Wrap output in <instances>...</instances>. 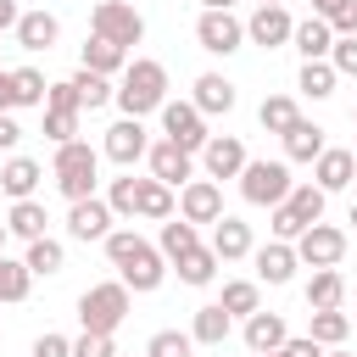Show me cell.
Wrapping results in <instances>:
<instances>
[{
	"label": "cell",
	"mask_w": 357,
	"mask_h": 357,
	"mask_svg": "<svg viewBox=\"0 0 357 357\" xmlns=\"http://www.w3.org/2000/svg\"><path fill=\"white\" fill-rule=\"evenodd\" d=\"M112 100H117L123 117L162 112V100H167V67H162V61H128V67H123V84L112 89Z\"/></svg>",
	"instance_id": "1"
},
{
	"label": "cell",
	"mask_w": 357,
	"mask_h": 357,
	"mask_svg": "<svg viewBox=\"0 0 357 357\" xmlns=\"http://www.w3.org/2000/svg\"><path fill=\"white\" fill-rule=\"evenodd\" d=\"M95 173H100V151L95 145H84V139L56 145V190L67 201H89L95 195Z\"/></svg>",
	"instance_id": "2"
},
{
	"label": "cell",
	"mask_w": 357,
	"mask_h": 357,
	"mask_svg": "<svg viewBox=\"0 0 357 357\" xmlns=\"http://www.w3.org/2000/svg\"><path fill=\"white\" fill-rule=\"evenodd\" d=\"M123 318H128V290H123V279L89 284V290L78 296V324H84V335H112Z\"/></svg>",
	"instance_id": "3"
},
{
	"label": "cell",
	"mask_w": 357,
	"mask_h": 357,
	"mask_svg": "<svg viewBox=\"0 0 357 357\" xmlns=\"http://www.w3.org/2000/svg\"><path fill=\"white\" fill-rule=\"evenodd\" d=\"M290 190H296V178H290L284 162H245L240 167V195L251 206H279Z\"/></svg>",
	"instance_id": "4"
},
{
	"label": "cell",
	"mask_w": 357,
	"mask_h": 357,
	"mask_svg": "<svg viewBox=\"0 0 357 357\" xmlns=\"http://www.w3.org/2000/svg\"><path fill=\"white\" fill-rule=\"evenodd\" d=\"M89 28H95V39H112V45H123V50L145 39V17H139L134 6H123V0H100L95 17H89Z\"/></svg>",
	"instance_id": "5"
},
{
	"label": "cell",
	"mask_w": 357,
	"mask_h": 357,
	"mask_svg": "<svg viewBox=\"0 0 357 357\" xmlns=\"http://www.w3.org/2000/svg\"><path fill=\"white\" fill-rule=\"evenodd\" d=\"M162 134H167L178 151H190V156L212 139V134H206V117H201L190 100H162Z\"/></svg>",
	"instance_id": "6"
},
{
	"label": "cell",
	"mask_w": 357,
	"mask_h": 357,
	"mask_svg": "<svg viewBox=\"0 0 357 357\" xmlns=\"http://www.w3.org/2000/svg\"><path fill=\"white\" fill-rule=\"evenodd\" d=\"M290 245H296V262H307V268H340V257H346V234L329 229V223L301 229Z\"/></svg>",
	"instance_id": "7"
},
{
	"label": "cell",
	"mask_w": 357,
	"mask_h": 357,
	"mask_svg": "<svg viewBox=\"0 0 357 357\" xmlns=\"http://www.w3.org/2000/svg\"><path fill=\"white\" fill-rule=\"evenodd\" d=\"M195 39H201V50H206V56H234V50L245 45V22H240V17H229V11H201Z\"/></svg>",
	"instance_id": "8"
},
{
	"label": "cell",
	"mask_w": 357,
	"mask_h": 357,
	"mask_svg": "<svg viewBox=\"0 0 357 357\" xmlns=\"http://www.w3.org/2000/svg\"><path fill=\"white\" fill-rule=\"evenodd\" d=\"M245 162H251V156H245V145H240L234 134H212V139L201 145V167H206L212 184H218V178H240Z\"/></svg>",
	"instance_id": "9"
},
{
	"label": "cell",
	"mask_w": 357,
	"mask_h": 357,
	"mask_svg": "<svg viewBox=\"0 0 357 357\" xmlns=\"http://www.w3.org/2000/svg\"><path fill=\"white\" fill-rule=\"evenodd\" d=\"M145 156H151V178H156V184H167V190H184V184L195 178V156H190V151H178L173 139L151 145Z\"/></svg>",
	"instance_id": "10"
},
{
	"label": "cell",
	"mask_w": 357,
	"mask_h": 357,
	"mask_svg": "<svg viewBox=\"0 0 357 357\" xmlns=\"http://www.w3.org/2000/svg\"><path fill=\"white\" fill-rule=\"evenodd\" d=\"M178 218H184V223H218V218H223V190H218L212 178H190V184L178 190Z\"/></svg>",
	"instance_id": "11"
},
{
	"label": "cell",
	"mask_w": 357,
	"mask_h": 357,
	"mask_svg": "<svg viewBox=\"0 0 357 357\" xmlns=\"http://www.w3.org/2000/svg\"><path fill=\"white\" fill-rule=\"evenodd\" d=\"M117 273H123V290H134V296H151V290L162 284V273H167V257H162L156 245H139L128 262H117Z\"/></svg>",
	"instance_id": "12"
},
{
	"label": "cell",
	"mask_w": 357,
	"mask_h": 357,
	"mask_svg": "<svg viewBox=\"0 0 357 357\" xmlns=\"http://www.w3.org/2000/svg\"><path fill=\"white\" fill-rule=\"evenodd\" d=\"M145 151H151V139H145V123H139V117H117V123L106 128V156H112L117 167H134Z\"/></svg>",
	"instance_id": "13"
},
{
	"label": "cell",
	"mask_w": 357,
	"mask_h": 357,
	"mask_svg": "<svg viewBox=\"0 0 357 357\" xmlns=\"http://www.w3.org/2000/svg\"><path fill=\"white\" fill-rule=\"evenodd\" d=\"M67 234L73 240H106L112 234V206L100 201V195H89V201H73V212H67Z\"/></svg>",
	"instance_id": "14"
},
{
	"label": "cell",
	"mask_w": 357,
	"mask_h": 357,
	"mask_svg": "<svg viewBox=\"0 0 357 357\" xmlns=\"http://www.w3.org/2000/svg\"><path fill=\"white\" fill-rule=\"evenodd\" d=\"M290 11L284 6H257L251 11V22H245V39L251 45H262V50H273V45H290Z\"/></svg>",
	"instance_id": "15"
},
{
	"label": "cell",
	"mask_w": 357,
	"mask_h": 357,
	"mask_svg": "<svg viewBox=\"0 0 357 357\" xmlns=\"http://www.w3.org/2000/svg\"><path fill=\"white\" fill-rule=\"evenodd\" d=\"M212 257L218 262H240V257H251V223H240V218H218L212 223Z\"/></svg>",
	"instance_id": "16"
},
{
	"label": "cell",
	"mask_w": 357,
	"mask_h": 357,
	"mask_svg": "<svg viewBox=\"0 0 357 357\" xmlns=\"http://www.w3.org/2000/svg\"><path fill=\"white\" fill-rule=\"evenodd\" d=\"M257 257V279L262 284H290L296 279V245H284V240H273V245H262V251H251Z\"/></svg>",
	"instance_id": "17"
},
{
	"label": "cell",
	"mask_w": 357,
	"mask_h": 357,
	"mask_svg": "<svg viewBox=\"0 0 357 357\" xmlns=\"http://www.w3.org/2000/svg\"><path fill=\"white\" fill-rule=\"evenodd\" d=\"M284 340H290V329H284L279 312H251V318H245V346H251V357H268V351H279Z\"/></svg>",
	"instance_id": "18"
},
{
	"label": "cell",
	"mask_w": 357,
	"mask_h": 357,
	"mask_svg": "<svg viewBox=\"0 0 357 357\" xmlns=\"http://www.w3.org/2000/svg\"><path fill=\"white\" fill-rule=\"evenodd\" d=\"M201 117H218V112H234V84L223 73H201L195 78V100H190Z\"/></svg>",
	"instance_id": "19"
},
{
	"label": "cell",
	"mask_w": 357,
	"mask_h": 357,
	"mask_svg": "<svg viewBox=\"0 0 357 357\" xmlns=\"http://www.w3.org/2000/svg\"><path fill=\"white\" fill-rule=\"evenodd\" d=\"M279 139H284V156H290V162H318V156L329 151V145H324V128H318V123H307V117H296Z\"/></svg>",
	"instance_id": "20"
},
{
	"label": "cell",
	"mask_w": 357,
	"mask_h": 357,
	"mask_svg": "<svg viewBox=\"0 0 357 357\" xmlns=\"http://www.w3.org/2000/svg\"><path fill=\"white\" fill-rule=\"evenodd\" d=\"M312 178H318L324 195H335V190H346V184L357 178V156H351V151H324V156L312 162Z\"/></svg>",
	"instance_id": "21"
},
{
	"label": "cell",
	"mask_w": 357,
	"mask_h": 357,
	"mask_svg": "<svg viewBox=\"0 0 357 357\" xmlns=\"http://www.w3.org/2000/svg\"><path fill=\"white\" fill-rule=\"evenodd\" d=\"M56 39H61V22L50 11H22L17 17V45L22 50H50Z\"/></svg>",
	"instance_id": "22"
},
{
	"label": "cell",
	"mask_w": 357,
	"mask_h": 357,
	"mask_svg": "<svg viewBox=\"0 0 357 357\" xmlns=\"http://www.w3.org/2000/svg\"><path fill=\"white\" fill-rule=\"evenodd\" d=\"M290 45L301 50V61H329L335 33H329V22H324V17H307V22H296V28H290Z\"/></svg>",
	"instance_id": "23"
},
{
	"label": "cell",
	"mask_w": 357,
	"mask_h": 357,
	"mask_svg": "<svg viewBox=\"0 0 357 357\" xmlns=\"http://www.w3.org/2000/svg\"><path fill=\"white\" fill-rule=\"evenodd\" d=\"M45 178V167L33 162V156H11L6 167H0V190L11 195V201H33V184Z\"/></svg>",
	"instance_id": "24"
},
{
	"label": "cell",
	"mask_w": 357,
	"mask_h": 357,
	"mask_svg": "<svg viewBox=\"0 0 357 357\" xmlns=\"http://www.w3.org/2000/svg\"><path fill=\"white\" fill-rule=\"evenodd\" d=\"M279 206H284V212H290L301 229H312V223H324V206H329V195H324L318 184H296V190H290Z\"/></svg>",
	"instance_id": "25"
},
{
	"label": "cell",
	"mask_w": 357,
	"mask_h": 357,
	"mask_svg": "<svg viewBox=\"0 0 357 357\" xmlns=\"http://www.w3.org/2000/svg\"><path fill=\"white\" fill-rule=\"evenodd\" d=\"M45 223H50V212L39 206V201H11V212H6V229L17 234V240H45Z\"/></svg>",
	"instance_id": "26"
},
{
	"label": "cell",
	"mask_w": 357,
	"mask_h": 357,
	"mask_svg": "<svg viewBox=\"0 0 357 357\" xmlns=\"http://www.w3.org/2000/svg\"><path fill=\"white\" fill-rule=\"evenodd\" d=\"M340 296H346L340 268H312V279H307V307H312V312H329V307H340Z\"/></svg>",
	"instance_id": "27"
},
{
	"label": "cell",
	"mask_w": 357,
	"mask_h": 357,
	"mask_svg": "<svg viewBox=\"0 0 357 357\" xmlns=\"http://www.w3.org/2000/svg\"><path fill=\"white\" fill-rule=\"evenodd\" d=\"M229 324H234V318H229L218 301H206V307H195L190 340H195V346H223V340H229Z\"/></svg>",
	"instance_id": "28"
},
{
	"label": "cell",
	"mask_w": 357,
	"mask_h": 357,
	"mask_svg": "<svg viewBox=\"0 0 357 357\" xmlns=\"http://www.w3.org/2000/svg\"><path fill=\"white\" fill-rule=\"evenodd\" d=\"M123 67H128V50H123V45H112V39H89V45H84V73L112 78V73H123Z\"/></svg>",
	"instance_id": "29"
},
{
	"label": "cell",
	"mask_w": 357,
	"mask_h": 357,
	"mask_svg": "<svg viewBox=\"0 0 357 357\" xmlns=\"http://www.w3.org/2000/svg\"><path fill=\"white\" fill-rule=\"evenodd\" d=\"M22 268H28V273H39V279L61 273V268H67V251H61V240H50V234H45V240H33V245H28V257H22Z\"/></svg>",
	"instance_id": "30"
},
{
	"label": "cell",
	"mask_w": 357,
	"mask_h": 357,
	"mask_svg": "<svg viewBox=\"0 0 357 357\" xmlns=\"http://www.w3.org/2000/svg\"><path fill=\"white\" fill-rule=\"evenodd\" d=\"M335 78H340V73H335L329 61H301L296 89H301V95H312V100H329V95H335Z\"/></svg>",
	"instance_id": "31"
},
{
	"label": "cell",
	"mask_w": 357,
	"mask_h": 357,
	"mask_svg": "<svg viewBox=\"0 0 357 357\" xmlns=\"http://www.w3.org/2000/svg\"><path fill=\"white\" fill-rule=\"evenodd\" d=\"M139 218L167 223V218H173V190H167V184H156V178H139Z\"/></svg>",
	"instance_id": "32"
},
{
	"label": "cell",
	"mask_w": 357,
	"mask_h": 357,
	"mask_svg": "<svg viewBox=\"0 0 357 357\" xmlns=\"http://www.w3.org/2000/svg\"><path fill=\"white\" fill-rule=\"evenodd\" d=\"M212 273H218L212 245H190V251L178 257V279H184V284H212Z\"/></svg>",
	"instance_id": "33"
},
{
	"label": "cell",
	"mask_w": 357,
	"mask_h": 357,
	"mask_svg": "<svg viewBox=\"0 0 357 357\" xmlns=\"http://www.w3.org/2000/svg\"><path fill=\"white\" fill-rule=\"evenodd\" d=\"M257 301H262V296H257V284H251V279H229V284H223V301H218V307H223L229 318H251V312H262Z\"/></svg>",
	"instance_id": "34"
},
{
	"label": "cell",
	"mask_w": 357,
	"mask_h": 357,
	"mask_svg": "<svg viewBox=\"0 0 357 357\" xmlns=\"http://www.w3.org/2000/svg\"><path fill=\"white\" fill-rule=\"evenodd\" d=\"M73 89H78V112H100L112 100V78L100 73H73Z\"/></svg>",
	"instance_id": "35"
},
{
	"label": "cell",
	"mask_w": 357,
	"mask_h": 357,
	"mask_svg": "<svg viewBox=\"0 0 357 357\" xmlns=\"http://www.w3.org/2000/svg\"><path fill=\"white\" fill-rule=\"evenodd\" d=\"M296 117H301V112H296V100H290V95H268V100L257 106V123H262L268 134H284Z\"/></svg>",
	"instance_id": "36"
},
{
	"label": "cell",
	"mask_w": 357,
	"mask_h": 357,
	"mask_svg": "<svg viewBox=\"0 0 357 357\" xmlns=\"http://www.w3.org/2000/svg\"><path fill=\"white\" fill-rule=\"evenodd\" d=\"M190 245H201V240H195V223H184V218L173 212V218L162 223V257H167V262H178Z\"/></svg>",
	"instance_id": "37"
},
{
	"label": "cell",
	"mask_w": 357,
	"mask_h": 357,
	"mask_svg": "<svg viewBox=\"0 0 357 357\" xmlns=\"http://www.w3.org/2000/svg\"><path fill=\"white\" fill-rule=\"evenodd\" d=\"M318 346H340L346 335H351V318L340 312V307H329V312H312V329H307Z\"/></svg>",
	"instance_id": "38"
},
{
	"label": "cell",
	"mask_w": 357,
	"mask_h": 357,
	"mask_svg": "<svg viewBox=\"0 0 357 357\" xmlns=\"http://www.w3.org/2000/svg\"><path fill=\"white\" fill-rule=\"evenodd\" d=\"M106 206H112V218H139V178H134V173H128V178H112Z\"/></svg>",
	"instance_id": "39"
},
{
	"label": "cell",
	"mask_w": 357,
	"mask_h": 357,
	"mask_svg": "<svg viewBox=\"0 0 357 357\" xmlns=\"http://www.w3.org/2000/svg\"><path fill=\"white\" fill-rule=\"evenodd\" d=\"M11 89H17V106H45V73H33V67H17L11 73Z\"/></svg>",
	"instance_id": "40"
},
{
	"label": "cell",
	"mask_w": 357,
	"mask_h": 357,
	"mask_svg": "<svg viewBox=\"0 0 357 357\" xmlns=\"http://www.w3.org/2000/svg\"><path fill=\"white\" fill-rule=\"evenodd\" d=\"M190 351H195V340L184 329H156L151 346H145V357H190Z\"/></svg>",
	"instance_id": "41"
},
{
	"label": "cell",
	"mask_w": 357,
	"mask_h": 357,
	"mask_svg": "<svg viewBox=\"0 0 357 357\" xmlns=\"http://www.w3.org/2000/svg\"><path fill=\"white\" fill-rule=\"evenodd\" d=\"M28 284H33V273H28L22 262L0 257V301H22V296H28Z\"/></svg>",
	"instance_id": "42"
},
{
	"label": "cell",
	"mask_w": 357,
	"mask_h": 357,
	"mask_svg": "<svg viewBox=\"0 0 357 357\" xmlns=\"http://www.w3.org/2000/svg\"><path fill=\"white\" fill-rule=\"evenodd\" d=\"M78 117H84V112H50V106H45V134H50L56 145L78 139Z\"/></svg>",
	"instance_id": "43"
},
{
	"label": "cell",
	"mask_w": 357,
	"mask_h": 357,
	"mask_svg": "<svg viewBox=\"0 0 357 357\" xmlns=\"http://www.w3.org/2000/svg\"><path fill=\"white\" fill-rule=\"evenodd\" d=\"M329 67L346 73V78H357V33H340V39L329 45Z\"/></svg>",
	"instance_id": "44"
},
{
	"label": "cell",
	"mask_w": 357,
	"mask_h": 357,
	"mask_svg": "<svg viewBox=\"0 0 357 357\" xmlns=\"http://www.w3.org/2000/svg\"><path fill=\"white\" fill-rule=\"evenodd\" d=\"M139 245H145V240H139L134 229H112V234H106V257H112V262H128Z\"/></svg>",
	"instance_id": "45"
},
{
	"label": "cell",
	"mask_w": 357,
	"mask_h": 357,
	"mask_svg": "<svg viewBox=\"0 0 357 357\" xmlns=\"http://www.w3.org/2000/svg\"><path fill=\"white\" fill-rule=\"evenodd\" d=\"M45 106H50V112H78V89H73V78L50 84V89H45Z\"/></svg>",
	"instance_id": "46"
},
{
	"label": "cell",
	"mask_w": 357,
	"mask_h": 357,
	"mask_svg": "<svg viewBox=\"0 0 357 357\" xmlns=\"http://www.w3.org/2000/svg\"><path fill=\"white\" fill-rule=\"evenodd\" d=\"M73 357H117V346H112V335H78Z\"/></svg>",
	"instance_id": "47"
},
{
	"label": "cell",
	"mask_w": 357,
	"mask_h": 357,
	"mask_svg": "<svg viewBox=\"0 0 357 357\" xmlns=\"http://www.w3.org/2000/svg\"><path fill=\"white\" fill-rule=\"evenodd\" d=\"M33 357H73V340L67 335H39L33 340Z\"/></svg>",
	"instance_id": "48"
},
{
	"label": "cell",
	"mask_w": 357,
	"mask_h": 357,
	"mask_svg": "<svg viewBox=\"0 0 357 357\" xmlns=\"http://www.w3.org/2000/svg\"><path fill=\"white\" fill-rule=\"evenodd\" d=\"M279 357H324V346H318L312 335H290V340L279 346Z\"/></svg>",
	"instance_id": "49"
},
{
	"label": "cell",
	"mask_w": 357,
	"mask_h": 357,
	"mask_svg": "<svg viewBox=\"0 0 357 357\" xmlns=\"http://www.w3.org/2000/svg\"><path fill=\"white\" fill-rule=\"evenodd\" d=\"M17 139H22V128L11 123V112H0V151H11Z\"/></svg>",
	"instance_id": "50"
},
{
	"label": "cell",
	"mask_w": 357,
	"mask_h": 357,
	"mask_svg": "<svg viewBox=\"0 0 357 357\" xmlns=\"http://www.w3.org/2000/svg\"><path fill=\"white\" fill-rule=\"evenodd\" d=\"M346 6H351V0H312V17H324V22H329V17H340Z\"/></svg>",
	"instance_id": "51"
},
{
	"label": "cell",
	"mask_w": 357,
	"mask_h": 357,
	"mask_svg": "<svg viewBox=\"0 0 357 357\" xmlns=\"http://www.w3.org/2000/svg\"><path fill=\"white\" fill-rule=\"evenodd\" d=\"M17 106V89H11V73H0V112Z\"/></svg>",
	"instance_id": "52"
},
{
	"label": "cell",
	"mask_w": 357,
	"mask_h": 357,
	"mask_svg": "<svg viewBox=\"0 0 357 357\" xmlns=\"http://www.w3.org/2000/svg\"><path fill=\"white\" fill-rule=\"evenodd\" d=\"M17 17H22V11H17L11 0H0V28H17Z\"/></svg>",
	"instance_id": "53"
},
{
	"label": "cell",
	"mask_w": 357,
	"mask_h": 357,
	"mask_svg": "<svg viewBox=\"0 0 357 357\" xmlns=\"http://www.w3.org/2000/svg\"><path fill=\"white\" fill-rule=\"evenodd\" d=\"M201 6H206V11H229L234 0H201Z\"/></svg>",
	"instance_id": "54"
},
{
	"label": "cell",
	"mask_w": 357,
	"mask_h": 357,
	"mask_svg": "<svg viewBox=\"0 0 357 357\" xmlns=\"http://www.w3.org/2000/svg\"><path fill=\"white\" fill-rule=\"evenodd\" d=\"M6 240H11V229H6V218H0V257H6Z\"/></svg>",
	"instance_id": "55"
},
{
	"label": "cell",
	"mask_w": 357,
	"mask_h": 357,
	"mask_svg": "<svg viewBox=\"0 0 357 357\" xmlns=\"http://www.w3.org/2000/svg\"><path fill=\"white\" fill-rule=\"evenodd\" d=\"M351 28H357V0H351Z\"/></svg>",
	"instance_id": "56"
},
{
	"label": "cell",
	"mask_w": 357,
	"mask_h": 357,
	"mask_svg": "<svg viewBox=\"0 0 357 357\" xmlns=\"http://www.w3.org/2000/svg\"><path fill=\"white\" fill-rule=\"evenodd\" d=\"M262 6H284V0H262Z\"/></svg>",
	"instance_id": "57"
},
{
	"label": "cell",
	"mask_w": 357,
	"mask_h": 357,
	"mask_svg": "<svg viewBox=\"0 0 357 357\" xmlns=\"http://www.w3.org/2000/svg\"><path fill=\"white\" fill-rule=\"evenodd\" d=\"M351 223H357V201H351Z\"/></svg>",
	"instance_id": "58"
},
{
	"label": "cell",
	"mask_w": 357,
	"mask_h": 357,
	"mask_svg": "<svg viewBox=\"0 0 357 357\" xmlns=\"http://www.w3.org/2000/svg\"><path fill=\"white\" fill-rule=\"evenodd\" d=\"M329 357H351V351H329Z\"/></svg>",
	"instance_id": "59"
},
{
	"label": "cell",
	"mask_w": 357,
	"mask_h": 357,
	"mask_svg": "<svg viewBox=\"0 0 357 357\" xmlns=\"http://www.w3.org/2000/svg\"><path fill=\"white\" fill-rule=\"evenodd\" d=\"M268 357H279V351H268Z\"/></svg>",
	"instance_id": "60"
},
{
	"label": "cell",
	"mask_w": 357,
	"mask_h": 357,
	"mask_svg": "<svg viewBox=\"0 0 357 357\" xmlns=\"http://www.w3.org/2000/svg\"><path fill=\"white\" fill-rule=\"evenodd\" d=\"M351 117H357V112H351Z\"/></svg>",
	"instance_id": "61"
},
{
	"label": "cell",
	"mask_w": 357,
	"mask_h": 357,
	"mask_svg": "<svg viewBox=\"0 0 357 357\" xmlns=\"http://www.w3.org/2000/svg\"><path fill=\"white\" fill-rule=\"evenodd\" d=\"M351 156H357V151H351Z\"/></svg>",
	"instance_id": "62"
}]
</instances>
